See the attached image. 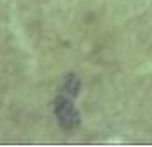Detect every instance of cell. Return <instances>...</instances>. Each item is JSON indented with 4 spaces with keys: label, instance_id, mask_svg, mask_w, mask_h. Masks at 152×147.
Instances as JSON below:
<instances>
[{
    "label": "cell",
    "instance_id": "obj_1",
    "mask_svg": "<svg viewBox=\"0 0 152 147\" xmlns=\"http://www.w3.org/2000/svg\"><path fill=\"white\" fill-rule=\"evenodd\" d=\"M56 116L59 119V123L64 128L73 130L80 125V114L76 111L73 100L66 95H59L56 100Z\"/></svg>",
    "mask_w": 152,
    "mask_h": 147
}]
</instances>
